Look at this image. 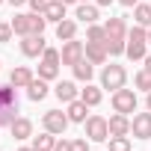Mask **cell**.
Here are the masks:
<instances>
[{
  "instance_id": "obj_36",
  "label": "cell",
  "mask_w": 151,
  "mask_h": 151,
  "mask_svg": "<svg viewBox=\"0 0 151 151\" xmlns=\"http://www.w3.org/2000/svg\"><path fill=\"white\" fill-rule=\"evenodd\" d=\"M53 151H71V142H68V139H59V142L53 145Z\"/></svg>"
},
{
  "instance_id": "obj_9",
  "label": "cell",
  "mask_w": 151,
  "mask_h": 151,
  "mask_svg": "<svg viewBox=\"0 0 151 151\" xmlns=\"http://www.w3.org/2000/svg\"><path fill=\"white\" fill-rule=\"evenodd\" d=\"M53 95H56L62 104H71V101H77V98H80V89L74 86L71 80H59V83H56V89H53Z\"/></svg>"
},
{
  "instance_id": "obj_29",
  "label": "cell",
  "mask_w": 151,
  "mask_h": 151,
  "mask_svg": "<svg viewBox=\"0 0 151 151\" xmlns=\"http://www.w3.org/2000/svg\"><path fill=\"white\" fill-rule=\"evenodd\" d=\"M136 89H145V92H151V71H148V68H142V71L136 74Z\"/></svg>"
},
{
  "instance_id": "obj_1",
  "label": "cell",
  "mask_w": 151,
  "mask_h": 151,
  "mask_svg": "<svg viewBox=\"0 0 151 151\" xmlns=\"http://www.w3.org/2000/svg\"><path fill=\"white\" fill-rule=\"evenodd\" d=\"M124 80H127V71H124V65H116V62H110L104 71H101V89H122L124 86Z\"/></svg>"
},
{
  "instance_id": "obj_15",
  "label": "cell",
  "mask_w": 151,
  "mask_h": 151,
  "mask_svg": "<svg viewBox=\"0 0 151 151\" xmlns=\"http://www.w3.org/2000/svg\"><path fill=\"white\" fill-rule=\"evenodd\" d=\"M65 113H68V119H71V122H86V113H89V104L77 98V101H71V104H68V110H65Z\"/></svg>"
},
{
  "instance_id": "obj_44",
  "label": "cell",
  "mask_w": 151,
  "mask_h": 151,
  "mask_svg": "<svg viewBox=\"0 0 151 151\" xmlns=\"http://www.w3.org/2000/svg\"><path fill=\"white\" fill-rule=\"evenodd\" d=\"M148 45H151V27H148Z\"/></svg>"
},
{
  "instance_id": "obj_40",
  "label": "cell",
  "mask_w": 151,
  "mask_h": 151,
  "mask_svg": "<svg viewBox=\"0 0 151 151\" xmlns=\"http://www.w3.org/2000/svg\"><path fill=\"white\" fill-rule=\"evenodd\" d=\"M9 3H12V6H21V3H27V0H9Z\"/></svg>"
},
{
  "instance_id": "obj_16",
  "label": "cell",
  "mask_w": 151,
  "mask_h": 151,
  "mask_svg": "<svg viewBox=\"0 0 151 151\" xmlns=\"http://www.w3.org/2000/svg\"><path fill=\"white\" fill-rule=\"evenodd\" d=\"M74 36H77V21L62 18V21L56 24V39H59V42H68V39H74Z\"/></svg>"
},
{
  "instance_id": "obj_45",
  "label": "cell",
  "mask_w": 151,
  "mask_h": 151,
  "mask_svg": "<svg viewBox=\"0 0 151 151\" xmlns=\"http://www.w3.org/2000/svg\"><path fill=\"white\" fill-rule=\"evenodd\" d=\"M80 3H86V0H80Z\"/></svg>"
},
{
  "instance_id": "obj_39",
  "label": "cell",
  "mask_w": 151,
  "mask_h": 151,
  "mask_svg": "<svg viewBox=\"0 0 151 151\" xmlns=\"http://www.w3.org/2000/svg\"><path fill=\"white\" fill-rule=\"evenodd\" d=\"M145 68H148V71H151V53H148V56H145Z\"/></svg>"
},
{
  "instance_id": "obj_18",
  "label": "cell",
  "mask_w": 151,
  "mask_h": 151,
  "mask_svg": "<svg viewBox=\"0 0 151 151\" xmlns=\"http://www.w3.org/2000/svg\"><path fill=\"white\" fill-rule=\"evenodd\" d=\"M101 98H104L101 86H92V83H86V89H80V101H86L89 107H98V104H101Z\"/></svg>"
},
{
  "instance_id": "obj_11",
  "label": "cell",
  "mask_w": 151,
  "mask_h": 151,
  "mask_svg": "<svg viewBox=\"0 0 151 151\" xmlns=\"http://www.w3.org/2000/svg\"><path fill=\"white\" fill-rule=\"evenodd\" d=\"M9 83H12L15 89H27V86L33 83V71H30L27 65H18V68H12V74H9Z\"/></svg>"
},
{
  "instance_id": "obj_3",
  "label": "cell",
  "mask_w": 151,
  "mask_h": 151,
  "mask_svg": "<svg viewBox=\"0 0 151 151\" xmlns=\"http://www.w3.org/2000/svg\"><path fill=\"white\" fill-rule=\"evenodd\" d=\"M83 124H86V136L92 142H107L110 139V124H107L104 116H89Z\"/></svg>"
},
{
  "instance_id": "obj_28",
  "label": "cell",
  "mask_w": 151,
  "mask_h": 151,
  "mask_svg": "<svg viewBox=\"0 0 151 151\" xmlns=\"http://www.w3.org/2000/svg\"><path fill=\"white\" fill-rule=\"evenodd\" d=\"M56 74H59V65H50V62L39 65V77L42 80H56Z\"/></svg>"
},
{
  "instance_id": "obj_13",
  "label": "cell",
  "mask_w": 151,
  "mask_h": 151,
  "mask_svg": "<svg viewBox=\"0 0 151 151\" xmlns=\"http://www.w3.org/2000/svg\"><path fill=\"white\" fill-rule=\"evenodd\" d=\"M27 95H30V101H45L47 98V80H42V77H33V83L27 86Z\"/></svg>"
},
{
  "instance_id": "obj_42",
  "label": "cell",
  "mask_w": 151,
  "mask_h": 151,
  "mask_svg": "<svg viewBox=\"0 0 151 151\" xmlns=\"http://www.w3.org/2000/svg\"><path fill=\"white\" fill-rule=\"evenodd\" d=\"M62 3H80V0H62Z\"/></svg>"
},
{
  "instance_id": "obj_2",
  "label": "cell",
  "mask_w": 151,
  "mask_h": 151,
  "mask_svg": "<svg viewBox=\"0 0 151 151\" xmlns=\"http://www.w3.org/2000/svg\"><path fill=\"white\" fill-rule=\"evenodd\" d=\"M113 110L116 113H122V116H127V113H136V92L133 89H116L113 92Z\"/></svg>"
},
{
  "instance_id": "obj_10",
  "label": "cell",
  "mask_w": 151,
  "mask_h": 151,
  "mask_svg": "<svg viewBox=\"0 0 151 151\" xmlns=\"http://www.w3.org/2000/svg\"><path fill=\"white\" fill-rule=\"evenodd\" d=\"M9 130H12L15 139H30V136H33V122L24 119V116H15L12 124H9Z\"/></svg>"
},
{
  "instance_id": "obj_43",
  "label": "cell",
  "mask_w": 151,
  "mask_h": 151,
  "mask_svg": "<svg viewBox=\"0 0 151 151\" xmlns=\"http://www.w3.org/2000/svg\"><path fill=\"white\" fill-rule=\"evenodd\" d=\"M18 151H36V148H18Z\"/></svg>"
},
{
  "instance_id": "obj_17",
  "label": "cell",
  "mask_w": 151,
  "mask_h": 151,
  "mask_svg": "<svg viewBox=\"0 0 151 151\" xmlns=\"http://www.w3.org/2000/svg\"><path fill=\"white\" fill-rule=\"evenodd\" d=\"M9 24H12V30H15V36H21V39L33 33V21H30V15H15V18H12Z\"/></svg>"
},
{
  "instance_id": "obj_14",
  "label": "cell",
  "mask_w": 151,
  "mask_h": 151,
  "mask_svg": "<svg viewBox=\"0 0 151 151\" xmlns=\"http://www.w3.org/2000/svg\"><path fill=\"white\" fill-rule=\"evenodd\" d=\"M65 6H68V3H62V0H47L45 18H47V21H53V24H59V21L65 18Z\"/></svg>"
},
{
  "instance_id": "obj_23",
  "label": "cell",
  "mask_w": 151,
  "mask_h": 151,
  "mask_svg": "<svg viewBox=\"0 0 151 151\" xmlns=\"http://www.w3.org/2000/svg\"><path fill=\"white\" fill-rule=\"evenodd\" d=\"M133 18L139 27H151V6L148 3H136L133 6Z\"/></svg>"
},
{
  "instance_id": "obj_20",
  "label": "cell",
  "mask_w": 151,
  "mask_h": 151,
  "mask_svg": "<svg viewBox=\"0 0 151 151\" xmlns=\"http://www.w3.org/2000/svg\"><path fill=\"white\" fill-rule=\"evenodd\" d=\"M92 74H95V65H92L86 56H83L77 65H74V77H77V80H83V83H89V80H92Z\"/></svg>"
},
{
  "instance_id": "obj_37",
  "label": "cell",
  "mask_w": 151,
  "mask_h": 151,
  "mask_svg": "<svg viewBox=\"0 0 151 151\" xmlns=\"http://www.w3.org/2000/svg\"><path fill=\"white\" fill-rule=\"evenodd\" d=\"M119 3H122V6H136L139 0H119Z\"/></svg>"
},
{
  "instance_id": "obj_24",
  "label": "cell",
  "mask_w": 151,
  "mask_h": 151,
  "mask_svg": "<svg viewBox=\"0 0 151 151\" xmlns=\"http://www.w3.org/2000/svg\"><path fill=\"white\" fill-rule=\"evenodd\" d=\"M104 47H107L110 56H119V53L127 50V42H124V39H113V36H107V39H104Z\"/></svg>"
},
{
  "instance_id": "obj_31",
  "label": "cell",
  "mask_w": 151,
  "mask_h": 151,
  "mask_svg": "<svg viewBox=\"0 0 151 151\" xmlns=\"http://www.w3.org/2000/svg\"><path fill=\"white\" fill-rule=\"evenodd\" d=\"M30 21H33V33H45V24H47V18H45V15L30 12Z\"/></svg>"
},
{
  "instance_id": "obj_12",
  "label": "cell",
  "mask_w": 151,
  "mask_h": 151,
  "mask_svg": "<svg viewBox=\"0 0 151 151\" xmlns=\"http://www.w3.org/2000/svg\"><path fill=\"white\" fill-rule=\"evenodd\" d=\"M107 124H110V136H127L130 133V119L122 116V113H116L113 119H107Z\"/></svg>"
},
{
  "instance_id": "obj_32",
  "label": "cell",
  "mask_w": 151,
  "mask_h": 151,
  "mask_svg": "<svg viewBox=\"0 0 151 151\" xmlns=\"http://www.w3.org/2000/svg\"><path fill=\"white\" fill-rule=\"evenodd\" d=\"M127 42H148V30L145 27H133L127 33Z\"/></svg>"
},
{
  "instance_id": "obj_41",
  "label": "cell",
  "mask_w": 151,
  "mask_h": 151,
  "mask_svg": "<svg viewBox=\"0 0 151 151\" xmlns=\"http://www.w3.org/2000/svg\"><path fill=\"white\" fill-rule=\"evenodd\" d=\"M145 107H148V110H151V92H148V98H145Z\"/></svg>"
},
{
  "instance_id": "obj_27",
  "label": "cell",
  "mask_w": 151,
  "mask_h": 151,
  "mask_svg": "<svg viewBox=\"0 0 151 151\" xmlns=\"http://www.w3.org/2000/svg\"><path fill=\"white\" fill-rule=\"evenodd\" d=\"M86 39L89 42H104L107 39V30L98 27V24H86Z\"/></svg>"
},
{
  "instance_id": "obj_21",
  "label": "cell",
  "mask_w": 151,
  "mask_h": 151,
  "mask_svg": "<svg viewBox=\"0 0 151 151\" xmlns=\"http://www.w3.org/2000/svg\"><path fill=\"white\" fill-rule=\"evenodd\" d=\"M104 30H107V36H113V39H124V36H127V27H124L122 18H110V21L104 24Z\"/></svg>"
},
{
  "instance_id": "obj_5",
  "label": "cell",
  "mask_w": 151,
  "mask_h": 151,
  "mask_svg": "<svg viewBox=\"0 0 151 151\" xmlns=\"http://www.w3.org/2000/svg\"><path fill=\"white\" fill-rule=\"evenodd\" d=\"M68 122H71V119H68V113H62V110H47L45 119H42L45 130H50V133H65Z\"/></svg>"
},
{
  "instance_id": "obj_4",
  "label": "cell",
  "mask_w": 151,
  "mask_h": 151,
  "mask_svg": "<svg viewBox=\"0 0 151 151\" xmlns=\"http://www.w3.org/2000/svg\"><path fill=\"white\" fill-rule=\"evenodd\" d=\"M83 50H86V45L83 42H77V39H68L65 45H62V50H59V56H62V65H77L80 59H83Z\"/></svg>"
},
{
  "instance_id": "obj_25",
  "label": "cell",
  "mask_w": 151,
  "mask_h": 151,
  "mask_svg": "<svg viewBox=\"0 0 151 151\" xmlns=\"http://www.w3.org/2000/svg\"><path fill=\"white\" fill-rule=\"evenodd\" d=\"M145 45H148V42H127V50H124V53H127L130 59H145V56H148V53H145Z\"/></svg>"
},
{
  "instance_id": "obj_26",
  "label": "cell",
  "mask_w": 151,
  "mask_h": 151,
  "mask_svg": "<svg viewBox=\"0 0 151 151\" xmlns=\"http://www.w3.org/2000/svg\"><path fill=\"white\" fill-rule=\"evenodd\" d=\"M107 142H110L107 151H130V139L127 136H110Z\"/></svg>"
},
{
  "instance_id": "obj_35",
  "label": "cell",
  "mask_w": 151,
  "mask_h": 151,
  "mask_svg": "<svg viewBox=\"0 0 151 151\" xmlns=\"http://www.w3.org/2000/svg\"><path fill=\"white\" fill-rule=\"evenodd\" d=\"M71 151H89L86 139H71Z\"/></svg>"
},
{
  "instance_id": "obj_19",
  "label": "cell",
  "mask_w": 151,
  "mask_h": 151,
  "mask_svg": "<svg viewBox=\"0 0 151 151\" xmlns=\"http://www.w3.org/2000/svg\"><path fill=\"white\" fill-rule=\"evenodd\" d=\"M74 18L83 21V24H95V21H98V6H92V3H80Z\"/></svg>"
},
{
  "instance_id": "obj_22",
  "label": "cell",
  "mask_w": 151,
  "mask_h": 151,
  "mask_svg": "<svg viewBox=\"0 0 151 151\" xmlns=\"http://www.w3.org/2000/svg\"><path fill=\"white\" fill-rule=\"evenodd\" d=\"M53 145H56V139H53L50 130H45L42 136H33V148L36 151H53Z\"/></svg>"
},
{
  "instance_id": "obj_7",
  "label": "cell",
  "mask_w": 151,
  "mask_h": 151,
  "mask_svg": "<svg viewBox=\"0 0 151 151\" xmlns=\"http://www.w3.org/2000/svg\"><path fill=\"white\" fill-rule=\"evenodd\" d=\"M130 133H133L136 139H151V110L133 116V122H130Z\"/></svg>"
},
{
  "instance_id": "obj_8",
  "label": "cell",
  "mask_w": 151,
  "mask_h": 151,
  "mask_svg": "<svg viewBox=\"0 0 151 151\" xmlns=\"http://www.w3.org/2000/svg\"><path fill=\"white\" fill-rule=\"evenodd\" d=\"M83 56L92 62V65H104L107 62V47H104V42H86V50H83Z\"/></svg>"
},
{
  "instance_id": "obj_33",
  "label": "cell",
  "mask_w": 151,
  "mask_h": 151,
  "mask_svg": "<svg viewBox=\"0 0 151 151\" xmlns=\"http://www.w3.org/2000/svg\"><path fill=\"white\" fill-rule=\"evenodd\" d=\"M27 3H30V9L39 12V15H45V9H47V0H27Z\"/></svg>"
},
{
  "instance_id": "obj_30",
  "label": "cell",
  "mask_w": 151,
  "mask_h": 151,
  "mask_svg": "<svg viewBox=\"0 0 151 151\" xmlns=\"http://www.w3.org/2000/svg\"><path fill=\"white\" fill-rule=\"evenodd\" d=\"M42 62L59 65V62H62V56H59V50H56V47H45V53H42Z\"/></svg>"
},
{
  "instance_id": "obj_38",
  "label": "cell",
  "mask_w": 151,
  "mask_h": 151,
  "mask_svg": "<svg viewBox=\"0 0 151 151\" xmlns=\"http://www.w3.org/2000/svg\"><path fill=\"white\" fill-rule=\"evenodd\" d=\"M95 3H98V6H110V3H113V0H95Z\"/></svg>"
},
{
  "instance_id": "obj_34",
  "label": "cell",
  "mask_w": 151,
  "mask_h": 151,
  "mask_svg": "<svg viewBox=\"0 0 151 151\" xmlns=\"http://www.w3.org/2000/svg\"><path fill=\"white\" fill-rule=\"evenodd\" d=\"M12 33H15V30H12V24H0V42H3V45L12 39Z\"/></svg>"
},
{
  "instance_id": "obj_6",
  "label": "cell",
  "mask_w": 151,
  "mask_h": 151,
  "mask_svg": "<svg viewBox=\"0 0 151 151\" xmlns=\"http://www.w3.org/2000/svg\"><path fill=\"white\" fill-rule=\"evenodd\" d=\"M45 47H47V45H45V36H42V33H30V36H24V42H21V53L30 56V59L39 56V53H45Z\"/></svg>"
},
{
  "instance_id": "obj_46",
  "label": "cell",
  "mask_w": 151,
  "mask_h": 151,
  "mask_svg": "<svg viewBox=\"0 0 151 151\" xmlns=\"http://www.w3.org/2000/svg\"><path fill=\"white\" fill-rule=\"evenodd\" d=\"M0 3H3V0H0Z\"/></svg>"
}]
</instances>
